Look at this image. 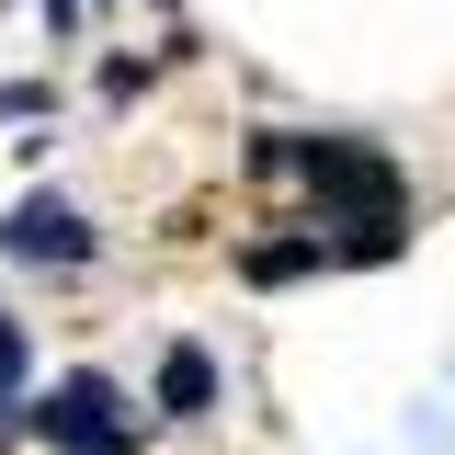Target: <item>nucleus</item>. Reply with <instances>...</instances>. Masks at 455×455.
<instances>
[{
  "label": "nucleus",
  "mask_w": 455,
  "mask_h": 455,
  "mask_svg": "<svg viewBox=\"0 0 455 455\" xmlns=\"http://www.w3.org/2000/svg\"><path fill=\"white\" fill-rule=\"evenodd\" d=\"M23 433L57 455H137V410L114 376H57L46 398H23Z\"/></svg>",
  "instance_id": "f257e3e1"
},
{
  "label": "nucleus",
  "mask_w": 455,
  "mask_h": 455,
  "mask_svg": "<svg viewBox=\"0 0 455 455\" xmlns=\"http://www.w3.org/2000/svg\"><path fill=\"white\" fill-rule=\"evenodd\" d=\"M0 444H23V410H12V387H0Z\"/></svg>",
  "instance_id": "423d86ee"
},
{
  "label": "nucleus",
  "mask_w": 455,
  "mask_h": 455,
  "mask_svg": "<svg viewBox=\"0 0 455 455\" xmlns=\"http://www.w3.org/2000/svg\"><path fill=\"white\" fill-rule=\"evenodd\" d=\"M23 364H35V353H23V319L0 307V387H23Z\"/></svg>",
  "instance_id": "39448f33"
},
{
  "label": "nucleus",
  "mask_w": 455,
  "mask_h": 455,
  "mask_svg": "<svg viewBox=\"0 0 455 455\" xmlns=\"http://www.w3.org/2000/svg\"><path fill=\"white\" fill-rule=\"evenodd\" d=\"M0 251H12L23 274H35V262H46V274H68V262H92V217H80L68 194H23V205H12V228H0Z\"/></svg>",
  "instance_id": "f03ea898"
},
{
  "label": "nucleus",
  "mask_w": 455,
  "mask_h": 455,
  "mask_svg": "<svg viewBox=\"0 0 455 455\" xmlns=\"http://www.w3.org/2000/svg\"><path fill=\"white\" fill-rule=\"evenodd\" d=\"M160 410L171 421H205V410H217V353H205V341H171L160 353Z\"/></svg>",
  "instance_id": "7ed1b4c3"
},
{
  "label": "nucleus",
  "mask_w": 455,
  "mask_h": 455,
  "mask_svg": "<svg viewBox=\"0 0 455 455\" xmlns=\"http://www.w3.org/2000/svg\"><path fill=\"white\" fill-rule=\"evenodd\" d=\"M319 262H331L319 228H307V239H262V251H239V274H251V284H296V274H319Z\"/></svg>",
  "instance_id": "20e7f679"
}]
</instances>
